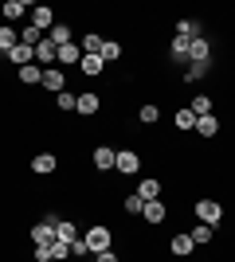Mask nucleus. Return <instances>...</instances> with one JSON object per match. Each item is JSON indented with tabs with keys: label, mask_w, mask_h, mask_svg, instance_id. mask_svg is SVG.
Segmentation results:
<instances>
[{
	"label": "nucleus",
	"mask_w": 235,
	"mask_h": 262,
	"mask_svg": "<svg viewBox=\"0 0 235 262\" xmlns=\"http://www.w3.org/2000/svg\"><path fill=\"white\" fill-rule=\"evenodd\" d=\"M192 211H196V219H200L204 227H220V223H224V204H220V200H212V196L196 200V204H192Z\"/></svg>",
	"instance_id": "f257e3e1"
},
{
	"label": "nucleus",
	"mask_w": 235,
	"mask_h": 262,
	"mask_svg": "<svg viewBox=\"0 0 235 262\" xmlns=\"http://www.w3.org/2000/svg\"><path fill=\"white\" fill-rule=\"evenodd\" d=\"M110 247H114V235H110V227L94 223V227L87 231V251H90V254H98V251H110Z\"/></svg>",
	"instance_id": "f03ea898"
},
{
	"label": "nucleus",
	"mask_w": 235,
	"mask_h": 262,
	"mask_svg": "<svg viewBox=\"0 0 235 262\" xmlns=\"http://www.w3.org/2000/svg\"><path fill=\"white\" fill-rule=\"evenodd\" d=\"M114 172H118V176H137V172H141V153H137V149H118Z\"/></svg>",
	"instance_id": "7ed1b4c3"
},
{
	"label": "nucleus",
	"mask_w": 235,
	"mask_h": 262,
	"mask_svg": "<svg viewBox=\"0 0 235 262\" xmlns=\"http://www.w3.org/2000/svg\"><path fill=\"white\" fill-rule=\"evenodd\" d=\"M39 86L47 90V94H63V90H67V71H63V67H44V82H39Z\"/></svg>",
	"instance_id": "20e7f679"
},
{
	"label": "nucleus",
	"mask_w": 235,
	"mask_h": 262,
	"mask_svg": "<svg viewBox=\"0 0 235 262\" xmlns=\"http://www.w3.org/2000/svg\"><path fill=\"white\" fill-rule=\"evenodd\" d=\"M90 164H94V172H114V164H118V149H110V145H94Z\"/></svg>",
	"instance_id": "39448f33"
},
{
	"label": "nucleus",
	"mask_w": 235,
	"mask_h": 262,
	"mask_svg": "<svg viewBox=\"0 0 235 262\" xmlns=\"http://www.w3.org/2000/svg\"><path fill=\"white\" fill-rule=\"evenodd\" d=\"M168 251H173V258L188 262L192 254H196V243H192V235H188V231H180V235H173V239H168Z\"/></svg>",
	"instance_id": "423d86ee"
},
{
	"label": "nucleus",
	"mask_w": 235,
	"mask_h": 262,
	"mask_svg": "<svg viewBox=\"0 0 235 262\" xmlns=\"http://www.w3.org/2000/svg\"><path fill=\"white\" fill-rule=\"evenodd\" d=\"M141 219H145L149 227H161L168 219V204L165 200H145V208H141Z\"/></svg>",
	"instance_id": "0eeeda50"
},
{
	"label": "nucleus",
	"mask_w": 235,
	"mask_h": 262,
	"mask_svg": "<svg viewBox=\"0 0 235 262\" xmlns=\"http://www.w3.org/2000/svg\"><path fill=\"white\" fill-rule=\"evenodd\" d=\"M28 24H32V28H39V32H51V28H55V8L35 4V8L28 12Z\"/></svg>",
	"instance_id": "6e6552de"
},
{
	"label": "nucleus",
	"mask_w": 235,
	"mask_h": 262,
	"mask_svg": "<svg viewBox=\"0 0 235 262\" xmlns=\"http://www.w3.org/2000/svg\"><path fill=\"white\" fill-rule=\"evenodd\" d=\"M188 63H212V39L208 35L188 39Z\"/></svg>",
	"instance_id": "1a4fd4ad"
},
{
	"label": "nucleus",
	"mask_w": 235,
	"mask_h": 262,
	"mask_svg": "<svg viewBox=\"0 0 235 262\" xmlns=\"http://www.w3.org/2000/svg\"><path fill=\"white\" fill-rule=\"evenodd\" d=\"M78 114H82V118H94V114H98L102 110V98L98 94H94V90H82V94H78Z\"/></svg>",
	"instance_id": "9d476101"
},
{
	"label": "nucleus",
	"mask_w": 235,
	"mask_h": 262,
	"mask_svg": "<svg viewBox=\"0 0 235 262\" xmlns=\"http://www.w3.org/2000/svg\"><path fill=\"white\" fill-rule=\"evenodd\" d=\"M59 168V157L55 153H39V157H32V172L35 176H51Z\"/></svg>",
	"instance_id": "9b49d317"
},
{
	"label": "nucleus",
	"mask_w": 235,
	"mask_h": 262,
	"mask_svg": "<svg viewBox=\"0 0 235 262\" xmlns=\"http://www.w3.org/2000/svg\"><path fill=\"white\" fill-rule=\"evenodd\" d=\"M28 239H32V247H44V243H55V227L39 219V223H35V227L28 231Z\"/></svg>",
	"instance_id": "f8f14e48"
},
{
	"label": "nucleus",
	"mask_w": 235,
	"mask_h": 262,
	"mask_svg": "<svg viewBox=\"0 0 235 262\" xmlns=\"http://www.w3.org/2000/svg\"><path fill=\"white\" fill-rule=\"evenodd\" d=\"M55 59H59V47L44 35V43L35 47V63H39V67H55Z\"/></svg>",
	"instance_id": "ddd939ff"
},
{
	"label": "nucleus",
	"mask_w": 235,
	"mask_h": 262,
	"mask_svg": "<svg viewBox=\"0 0 235 262\" xmlns=\"http://www.w3.org/2000/svg\"><path fill=\"white\" fill-rule=\"evenodd\" d=\"M212 75V63H184V82H204V78Z\"/></svg>",
	"instance_id": "4468645a"
},
{
	"label": "nucleus",
	"mask_w": 235,
	"mask_h": 262,
	"mask_svg": "<svg viewBox=\"0 0 235 262\" xmlns=\"http://www.w3.org/2000/svg\"><path fill=\"white\" fill-rule=\"evenodd\" d=\"M196 137H208V141H212L216 133H220V118H216V114H208V118H196Z\"/></svg>",
	"instance_id": "2eb2a0df"
},
{
	"label": "nucleus",
	"mask_w": 235,
	"mask_h": 262,
	"mask_svg": "<svg viewBox=\"0 0 235 262\" xmlns=\"http://www.w3.org/2000/svg\"><path fill=\"white\" fill-rule=\"evenodd\" d=\"M8 59L12 63H16V71H20V67H28V63H35V47H28V43H16L8 51Z\"/></svg>",
	"instance_id": "dca6fc26"
},
{
	"label": "nucleus",
	"mask_w": 235,
	"mask_h": 262,
	"mask_svg": "<svg viewBox=\"0 0 235 262\" xmlns=\"http://www.w3.org/2000/svg\"><path fill=\"white\" fill-rule=\"evenodd\" d=\"M78 59H82V47H78V43H67V47H59V59H55V63L67 71V67H78Z\"/></svg>",
	"instance_id": "f3484780"
},
{
	"label": "nucleus",
	"mask_w": 235,
	"mask_h": 262,
	"mask_svg": "<svg viewBox=\"0 0 235 262\" xmlns=\"http://www.w3.org/2000/svg\"><path fill=\"white\" fill-rule=\"evenodd\" d=\"M168 63H177V67L188 63V39H177V35H173V43H168Z\"/></svg>",
	"instance_id": "a211bd4d"
},
{
	"label": "nucleus",
	"mask_w": 235,
	"mask_h": 262,
	"mask_svg": "<svg viewBox=\"0 0 235 262\" xmlns=\"http://www.w3.org/2000/svg\"><path fill=\"white\" fill-rule=\"evenodd\" d=\"M16 75H20L24 86H39V82H44V67H39V63H28V67H20Z\"/></svg>",
	"instance_id": "6ab92c4d"
},
{
	"label": "nucleus",
	"mask_w": 235,
	"mask_h": 262,
	"mask_svg": "<svg viewBox=\"0 0 235 262\" xmlns=\"http://www.w3.org/2000/svg\"><path fill=\"white\" fill-rule=\"evenodd\" d=\"M55 239L59 243H75L78 239V223H75V219H59V223H55Z\"/></svg>",
	"instance_id": "aec40b11"
},
{
	"label": "nucleus",
	"mask_w": 235,
	"mask_h": 262,
	"mask_svg": "<svg viewBox=\"0 0 235 262\" xmlns=\"http://www.w3.org/2000/svg\"><path fill=\"white\" fill-rule=\"evenodd\" d=\"M16 43H20V32H16L12 24H0V55H8Z\"/></svg>",
	"instance_id": "412c9836"
},
{
	"label": "nucleus",
	"mask_w": 235,
	"mask_h": 262,
	"mask_svg": "<svg viewBox=\"0 0 235 262\" xmlns=\"http://www.w3.org/2000/svg\"><path fill=\"white\" fill-rule=\"evenodd\" d=\"M0 16H4L8 24H16V20H24V16H28V8H24V0H4Z\"/></svg>",
	"instance_id": "4be33fe9"
},
{
	"label": "nucleus",
	"mask_w": 235,
	"mask_h": 262,
	"mask_svg": "<svg viewBox=\"0 0 235 262\" xmlns=\"http://www.w3.org/2000/svg\"><path fill=\"white\" fill-rule=\"evenodd\" d=\"M173 121H177L180 133H192V129H196V114H192L188 106H177V118H173Z\"/></svg>",
	"instance_id": "5701e85b"
},
{
	"label": "nucleus",
	"mask_w": 235,
	"mask_h": 262,
	"mask_svg": "<svg viewBox=\"0 0 235 262\" xmlns=\"http://www.w3.org/2000/svg\"><path fill=\"white\" fill-rule=\"evenodd\" d=\"M137 196H141V200H161V180H153V176H145V180L137 184Z\"/></svg>",
	"instance_id": "b1692460"
},
{
	"label": "nucleus",
	"mask_w": 235,
	"mask_h": 262,
	"mask_svg": "<svg viewBox=\"0 0 235 262\" xmlns=\"http://www.w3.org/2000/svg\"><path fill=\"white\" fill-rule=\"evenodd\" d=\"M78 71H82V75H102L106 63H102L98 55H82V59H78Z\"/></svg>",
	"instance_id": "393cba45"
},
{
	"label": "nucleus",
	"mask_w": 235,
	"mask_h": 262,
	"mask_svg": "<svg viewBox=\"0 0 235 262\" xmlns=\"http://www.w3.org/2000/svg\"><path fill=\"white\" fill-rule=\"evenodd\" d=\"M98 59L102 63H118V59H122V43H118V39H106L102 51H98Z\"/></svg>",
	"instance_id": "a878e982"
},
{
	"label": "nucleus",
	"mask_w": 235,
	"mask_h": 262,
	"mask_svg": "<svg viewBox=\"0 0 235 262\" xmlns=\"http://www.w3.org/2000/svg\"><path fill=\"white\" fill-rule=\"evenodd\" d=\"M188 110L196 118H208V114H212V94H196V98L188 102Z\"/></svg>",
	"instance_id": "bb28decb"
},
{
	"label": "nucleus",
	"mask_w": 235,
	"mask_h": 262,
	"mask_svg": "<svg viewBox=\"0 0 235 262\" xmlns=\"http://www.w3.org/2000/svg\"><path fill=\"white\" fill-rule=\"evenodd\" d=\"M47 39H51L55 47H67L71 43V24H55V28L47 32Z\"/></svg>",
	"instance_id": "cd10ccee"
},
{
	"label": "nucleus",
	"mask_w": 235,
	"mask_h": 262,
	"mask_svg": "<svg viewBox=\"0 0 235 262\" xmlns=\"http://www.w3.org/2000/svg\"><path fill=\"white\" fill-rule=\"evenodd\" d=\"M200 35V20H177V39H196Z\"/></svg>",
	"instance_id": "c85d7f7f"
},
{
	"label": "nucleus",
	"mask_w": 235,
	"mask_h": 262,
	"mask_svg": "<svg viewBox=\"0 0 235 262\" xmlns=\"http://www.w3.org/2000/svg\"><path fill=\"white\" fill-rule=\"evenodd\" d=\"M137 121H141V125H157V121H161V110H157L153 102H145V106H137Z\"/></svg>",
	"instance_id": "c756f323"
},
{
	"label": "nucleus",
	"mask_w": 235,
	"mask_h": 262,
	"mask_svg": "<svg viewBox=\"0 0 235 262\" xmlns=\"http://www.w3.org/2000/svg\"><path fill=\"white\" fill-rule=\"evenodd\" d=\"M102 43H106V39H102L98 32H87L78 47H82V55H98V51H102Z\"/></svg>",
	"instance_id": "7c9ffc66"
},
{
	"label": "nucleus",
	"mask_w": 235,
	"mask_h": 262,
	"mask_svg": "<svg viewBox=\"0 0 235 262\" xmlns=\"http://www.w3.org/2000/svg\"><path fill=\"white\" fill-rule=\"evenodd\" d=\"M188 235H192V243H196V247H208V243H212V235H216V227H204V223H196Z\"/></svg>",
	"instance_id": "2f4dec72"
},
{
	"label": "nucleus",
	"mask_w": 235,
	"mask_h": 262,
	"mask_svg": "<svg viewBox=\"0 0 235 262\" xmlns=\"http://www.w3.org/2000/svg\"><path fill=\"white\" fill-rule=\"evenodd\" d=\"M20 43H28V47H39V43H44V32H39V28H32V24H24Z\"/></svg>",
	"instance_id": "473e14b6"
},
{
	"label": "nucleus",
	"mask_w": 235,
	"mask_h": 262,
	"mask_svg": "<svg viewBox=\"0 0 235 262\" xmlns=\"http://www.w3.org/2000/svg\"><path fill=\"white\" fill-rule=\"evenodd\" d=\"M141 208H145V200L137 196V192H134V196H122V211H125V215H141Z\"/></svg>",
	"instance_id": "72a5a7b5"
},
{
	"label": "nucleus",
	"mask_w": 235,
	"mask_h": 262,
	"mask_svg": "<svg viewBox=\"0 0 235 262\" xmlns=\"http://www.w3.org/2000/svg\"><path fill=\"white\" fill-rule=\"evenodd\" d=\"M78 106V94L75 90H63V94H55V110H63V114H67V110H75Z\"/></svg>",
	"instance_id": "f704fd0d"
},
{
	"label": "nucleus",
	"mask_w": 235,
	"mask_h": 262,
	"mask_svg": "<svg viewBox=\"0 0 235 262\" xmlns=\"http://www.w3.org/2000/svg\"><path fill=\"white\" fill-rule=\"evenodd\" d=\"M51 254H55V262H67L71 258V243H59L55 239V243H51Z\"/></svg>",
	"instance_id": "c9c22d12"
},
{
	"label": "nucleus",
	"mask_w": 235,
	"mask_h": 262,
	"mask_svg": "<svg viewBox=\"0 0 235 262\" xmlns=\"http://www.w3.org/2000/svg\"><path fill=\"white\" fill-rule=\"evenodd\" d=\"M32 262H55V254H51V243L35 247V251H32Z\"/></svg>",
	"instance_id": "e433bc0d"
},
{
	"label": "nucleus",
	"mask_w": 235,
	"mask_h": 262,
	"mask_svg": "<svg viewBox=\"0 0 235 262\" xmlns=\"http://www.w3.org/2000/svg\"><path fill=\"white\" fill-rule=\"evenodd\" d=\"M87 239H75V243H71V258H87Z\"/></svg>",
	"instance_id": "4c0bfd02"
},
{
	"label": "nucleus",
	"mask_w": 235,
	"mask_h": 262,
	"mask_svg": "<svg viewBox=\"0 0 235 262\" xmlns=\"http://www.w3.org/2000/svg\"><path fill=\"white\" fill-rule=\"evenodd\" d=\"M94 262H122V258H118V251L110 247V251H98V254H94Z\"/></svg>",
	"instance_id": "58836bf2"
}]
</instances>
